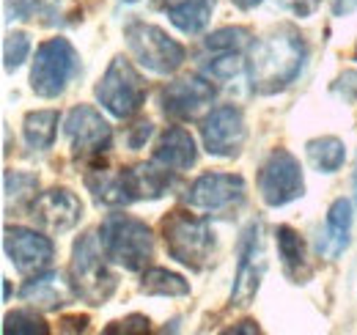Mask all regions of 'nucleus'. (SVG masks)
I'll return each mask as SVG.
<instances>
[{
    "label": "nucleus",
    "mask_w": 357,
    "mask_h": 335,
    "mask_svg": "<svg viewBox=\"0 0 357 335\" xmlns=\"http://www.w3.org/2000/svg\"><path fill=\"white\" fill-rule=\"evenodd\" d=\"M3 333L6 335H47L50 327L47 322H42L36 313L31 311H14V313H6L3 319Z\"/></svg>",
    "instance_id": "nucleus-28"
},
{
    "label": "nucleus",
    "mask_w": 357,
    "mask_h": 335,
    "mask_svg": "<svg viewBox=\"0 0 357 335\" xmlns=\"http://www.w3.org/2000/svg\"><path fill=\"white\" fill-rule=\"evenodd\" d=\"M99 248H96V237L93 234L80 237L75 242V248H72L69 278H72L75 294L80 299H86L89 305H105L113 297L116 286H119V278L110 272V267L105 261L107 255Z\"/></svg>",
    "instance_id": "nucleus-4"
},
{
    "label": "nucleus",
    "mask_w": 357,
    "mask_h": 335,
    "mask_svg": "<svg viewBox=\"0 0 357 335\" xmlns=\"http://www.w3.org/2000/svg\"><path fill=\"white\" fill-rule=\"evenodd\" d=\"M124 39L135 61L154 75H174L184 64V47L157 25L135 20L124 28Z\"/></svg>",
    "instance_id": "nucleus-7"
},
{
    "label": "nucleus",
    "mask_w": 357,
    "mask_h": 335,
    "mask_svg": "<svg viewBox=\"0 0 357 335\" xmlns=\"http://www.w3.org/2000/svg\"><path fill=\"white\" fill-rule=\"evenodd\" d=\"M20 297H22L28 305H33V308L58 311V308L69 305L77 294H75L72 281H63V275H58V272H39V275H33V278L22 286Z\"/></svg>",
    "instance_id": "nucleus-16"
},
{
    "label": "nucleus",
    "mask_w": 357,
    "mask_h": 335,
    "mask_svg": "<svg viewBox=\"0 0 357 335\" xmlns=\"http://www.w3.org/2000/svg\"><path fill=\"white\" fill-rule=\"evenodd\" d=\"M149 330V319L146 316H130L121 322H113L105 333H146Z\"/></svg>",
    "instance_id": "nucleus-32"
},
{
    "label": "nucleus",
    "mask_w": 357,
    "mask_h": 335,
    "mask_svg": "<svg viewBox=\"0 0 357 335\" xmlns=\"http://www.w3.org/2000/svg\"><path fill=\"white\" fill-rule=\"evenodd\" d=\"M28 52H31V36L28 34H22V31L8 34L3 39V66L8 72L17 69V66H22L25 58H28Z\"/></svg>",
    "instance_id": "nucleus-30"
},
{
    "label": "nucleus",
    "mask_w": 357,
    "mask_h": 335,
    "mask_svg": "<svg viewBox=\"0 0 357 335\" xmlns=\"http://www.w3.org/2000/svg\"><path fill=\"white\" fill-rule=\"evenodd\" d=\"M215 85L204 77H181L168 83L160 91V107L165 116L187 121L192 119L204 105H209L215 99Z\"/></svg>",
    "instance_id": "nucleus-15"
},
{
    "label": "nucleus",
    "mask_w": 357,
    "mask_h": 335,
    "mask_svg": "<svg viewBox=\"0 0 357 335\" xmlns=\"http://www.w3.org/2000/svg\"><path fill=\"white\" fill-rule=\"evenodd\" d=\"M264 269H267V258H264V242H261V223H250L239 239L236 275H234V289L228 302L231 308H248L253 302L261 286Z\"/></svg>",
    "instance_id": "nucleus-9"
},
{
    "label": "nucleus",
    "mask_w": 357,
    "mask_h": 335,
    "mask_svg": "<svg viewBox=\"0 0 357 335\" xmlns=\"http://www.w3.org/2000/svg\"><path fill=\"white\" fill-rule=\"evenodd\" d=\"M31 217L39 228L50 234H66L80 223L83 201L66 187H52L31 201Z\"/></svg>",
    "instance_id": "nucleus-14"
},
{
    "label": "nucleus",
    "mask_w": 357,
    "mask_h": 335,
    "mask_svg": "<svg viewBox=\"0 0 357 335\" xmlns=\"http://www.w3.org/2000/svg\"><path fill=\"white\" fill-rule=\"evenodd\" d=\"M99 245L107 261L137 272L154 255V237L151 228L132 214H107L99 225Z\"/></svg>",
    "instance_id": "nucleus-3"
},
{
    "label": "nucleus",
    "mask_w": 357,
    "mask_h": 335,
    "mask_svg": "<svg viewBox=\"0 0 357 335\" xmlns=\"http://www.w3.org/2000/svg\"><path fill=\"white\" fill-rule=\"evenodd\" d=\"M36 184H39V179L31 176V173H22V170H6V176H3L6 204H11V198H14V204L22 201V198H28L31 193H36Z\"/></svg>",
    "instance_id": "nucleus-29"
},
{
    "label": "nucleus",
    "mask_w": 357,
    "mask_h": 335,
    "mask_svg": "<svg viewBox=\"0 0 357 335\" xmlns=\"http://www.w3.org/2000/svg\"><path fill=\"white\" fill-rule=\"evenodd\" d=\"M225 333H259V325H253V322H239L236 327H231V330H225Z\"/></svg>",
    "instance_id": "nucleus-36"
},
{
    "label": "nucleus",
    "mask_w": 357,
    "mask_h": 335,
    "mask_svg": "<svg viewBox=\"0 0 357 335\" xmlns=\"http://www.w3.org/2000/svg\"><path fill=\"white\" fill-rule=\"evenodd\" d=\"M149 137H151V124H149V121H140V124L132 129V135H130V146H132V149H140Z\"/></svg>",
    "instance_id": "nucleus-34"
},
{
    "label": "nucleus",
    "mask_w": 357,
    "mask_h": 335,
    "mask_svg": "<svg viewBox=\"0 0 357 335\" xmlns=\"http://www.w3.org/2000/svg\"><path fill=\"white\" fill-rule=\"evenodd\" d=\"M195 157H198L195 140H192V135L187 129L171 126V129H165L160 135L157 149H154V163H160V165L171 168V170L178 173V170H187V168L195 165Z\"/></svg>",
    "instance_id": "nucleus-19"
},
{
    "label": "nucleus",
    "mask_w": 357,
    "mask_h": 335,
    "mask_svg": "<svg viewBox=\"0 0 357 335\" xmlns=\"http://www.w3.org/2000/svg\"><path fill=\"white\" fill-rule=\"evenodd\" d=\"M96 99L110 116L132 119L146 102V83L132 64L124 55H119L110 61L107 72L96 83Z\"/></svg>",
    "instance_id": "nucleus-6"
},
{
    "label": "nucleus",
    "mask_w": 357,
    "mask_h": 335,
    "mask_svg": "<svg viewBox=\"0 0 357 335\" xmlns=\"http://www.w3.org/2000/svg\"><path fill=\"white\" fill-rule=\"evenodd\" d=\"M187 204L201 211H228L245 201V179L236 173H204L187 190Z\"/></svg>",
    "instance_id": "nucleus-12"
},
{
    "label": "nucleus",
    "mask_w": 357,
    "mask_h": 335,
    "mask_svg": "<svg viewBox=\"0 0 357 335\" xmlns=\"http://www.w3.org/2000/svg\"><path fill=\"white\" fill-rule=\"evenodd\" d=\"M162 242H165V251L168 255L190 267V269H206L212 264V255H215V231L212 225L204 220V217H195L190 211H171L162 225Z\"/></svg>",
    "instance_id": "nucleus-2"
},
{
    "label": "nucleus",
    "mask_w": 357,
    "mask_h": 335,
    "mask_svg": "<svg viewBox=\"0 0 357 335\" xmlns=\"http://www.w3.org/2000/svg\"><path fill=\"white\" fill-rule=\"evenodd\" d=\"M160 163L154 165H135L127 170L130 176V190H132L135 201H157L162 195H168L174 187H176V170L171 168H157Z\"/></svg>",
    "instance_id": "nucleus-20"
},
{
    "label": "nucleus",
    "mask_w": 357,
    "mask_h": 335,
    "mask_svg": "<svg viewBox=\"0 0 357 335\" xmlns=\"http://www.w3.org/2000/svg\"><path fill=\"white\" fill-rule=\"evenodd\" d=\"M242 66H245V61L239 58V52H234V55L212 58V61L206 64V72H209L212 77H218V80H228V77H234Z\"/></svg>",
    "instance_id": "nucleus-31"
},
{
    "label": "nucleus",
    "mask_w": 357,
    "mask_h": 335,
    "mask_svg": "<svg viewBox=\"0 0 357 335\" xmlns=\"http://www.w3.org/2000/svg\"><path fill=\"white\" fill-rule=\"evenodd\" d=\"M86 187L91 190L96 204L105 207H127L132 204L130 176L127 170H110V168H93L86 173Z\"/></svg>",
    "instance_id": "nucleus-18"
},
{
    "label": "nucleus",
    "mask_w": 357,
    "mask_h": 335,
    "mask_svg": "<svg viewBox=\"0 0 357 335\" xmlns=\"http://www.w3.org/2000/svg\"><path fill=\"white\" fill-rule=\"evenodd\" d=\"M305 151H308V160L316 170L321 173H335L341 170L344 160H347V146L344 140L333 137V135H324V137H313L305 143Z\"/></svg>",
    "instance_id": "nucleus-24"
},
{
    "label": "nucleus",
    "mask_w": 357,
    "mask_h": 335,
    "mask_svg": "<svg viewBox=\"0 0 357 335\" xmlns=\"http://www.w3.org/2000/svg\"><path fill=\"white\" fill-rule=\"evenodd\" d=\"M259 193L267 207H286L305 193L300 160L286 149H272L259 168Z\"/></svg>",
    "instance_id": "nucleus-8"
},
{
    "label": "nucleus",
    "mask_w": 357,
    "mask_h": 335,
    "mask_svg": "<svg viewBox=\"0 0 357 335\" xmlns=\"http://www.w3.org/2000/svg\"><path fill=\"white\" fill-rule=\"evenodd\" d=\"M253 44V34L248 28H220L204 39V47L218 55H234Z\"/></svg>",
    "instance_id": "nucleus-26"
},
{
    "label": "nucleus",
    "mask_w": 357,
    "mask_h": 335,
    "mask_svg": "<svg viewBox=\"0 0 357 335\" xmlns=\"http://www.w3.org/2000/svg\"><path fill=\"white\" fill-rule=\"evenodd\" d=\"M308 44L294 25H278L248 47V80L261 96L278 94L294 83L305 66Z\"/></svg>",
    "instance_id": "nucleus-1"
},
{
    "label": "nucleus",
    "mask_w": 357,
    "mask_h": 335,
    "mask_svg": "<svg viewBox=\"0 0 357 335\" xmlns=\"http://www.w3.org/2000/svg\"><path fill=\"white\" fill-rule=\"evenodd\" d=\"M357 8V0H335L333 3V14L335 17H347V14H352Z\"/></svg>",
    "instance_id": "nucleus-35"
},
{
    "label": "nucleus",
    "mask_w": 357,
    "mask_h": 335,
    "mask_svg": "<svg viewBox=\"0 0 357 335\" xmlns=\"http://www.w3.org/2000/svg\"><path fill=\"white\" fill-rule=\"evenodd\" d=\"M80 72V55L69 39H50L36 50L31 69V88L42 99H55Z\"/></svg>",
    "instance_id": "nucleus-5"
},
{
    "label": "nucleus",
    "mask_w": 357,
    "mask_h": 335,
    "mask_svg": "<svg viewBox=\"0 0 357 335\" xmlns=\"http://www.w3.org/2000/svg\"><path fill=\"white\" fill-rule=\"evenodd\" d=\"M355 198H357V170H355Z\"/></svg>",
    "instance_id": "nucleus-39"
},
{
    "label": "nucleus",
    "mask_w": 357,
    "mask_h": 335,
    "mask_svg": "<svg viewBox=\"0 0 357 335\" xmlns=\"http://www.w3.org/2000/svg\"><path fill=\"white\" fill-rule=\"evenodd\" d=\"M58 0H6V20L55 17Z\"/></svg>",
    "instance_id": "nucleus-27"
},
{
    "label": "nucleus",
    "mask_w": 357,
    "mask_h": 335,
    "mask_svg": "<svg viewBox=\"0 0 357 335\" xmlns=\"http://www.w3.org/2000/svg\"><path fill=\"white\" fill-rule=\"evenodd\" d=\"M66 137H69L72 154L80 160L102 157L113 146V129L91 105L72 107V113L66 116Z\"/></svg>",
    "instance_id": "nucleus-10"
},
{
    "label": "nucleus",
    "mask_w": 357,
    "mask_h": 335,
    "mask_svg": "<svg viewBox=\"0 0 357 335\" xmlns=\"http://www.w3.org/2000/svg\"><path fill=\"white\" fill-rule=\"evenodd\" d=\"M236 8H242V11H250V8H256V6H261L264 0H231Z\"/></svg>",
    "instance_id": "nucleus-38"
},
{
    "label": "nucleus",
    "mask_w": 357,
    "mask_h": 335,
    "mask_svg": "<svg viewBox=\"0 0 357 335\" xmlns=\"http://www.w3.org/2000/svg\"><path fill=\"white\" fill-rule=\"evenodd\" d=\"M140 292L149 294V297H187L190 283L176 272H168L162 267H151V269L143 272Z\"/></svg>",
    "instance_id": "nucleus-25"
},
{
    "label": "nucleus",
    "mask_w": 357,
    "mask_h": 335,
    "mask_svg": "<svg viewBox=\"0 0 357 335\" xmlns=\"http://www.w3.org/2000/svg\"><path fill=\"white\" fill-rule=\"evenodd\" d=\"M275 3H278L280 8L297 14V17H311L313 8L319 6V0H275Z\"/></svg>",
    "instance_id": "nucleus-33"
},
{
    "label": "nucleus",
    "mask_w": 357,
    "mask_h": 335,
    "mask_svg": "<svg viewBox=\"0 0 357 335\" xmlns=\"http://www.w3.org/2000/svg\"><path fill=\"white\" fill-rule=\"evenodd\" d=\"M349 242H352V204L347 198H338L327 211V223L319 237V253L335 261L338 255L349 251Z\"/></svg>",
    "instance_id": "nucleus-17"
},
{
    "label": "nucleus",
    "mask_w": 357,
    "mask_h": 335,
    "mask_svg": "<svg viewBox=\"0 0 357 335\" xmlns=\"http://www.w3.org/2000/svg\"><path fill=\"white\" fill-rule=\"evenodd\" d=\"M58 110H33L25 116L22 121V135L25 143L36 151H47L55 143V132H58Z\"/></svg>",
    "instance_id": "nucleus-23"
},
{
    "label": "nucleus",
    "mask_w": 357,
    "mask_h": 335,
    "mask_svg": "<svg viewBox=\"0 0 357 335\" xmlns=\"http://www.w3.org/2000/svg\"><path fill=\"white\" fill-rule=\"evenodd\" d=\"M63 325H66V330H86L89 319H86V316H83V319H63Z\"/></svg>",
    "instance_id": "nucleus-37"
},
{
    "label": "nucleus",
    "mask_w": 357,
    "mask_h": 335,
    "mask_svg": "<svg viewBox=\"0 0 357 335\" xmlns=\"http://www.w3.org/2000/svg\"><path fill=\"white\" fill-rule=\"evenodd\" d=\"M165 11L181 34L192 36V34H201L209 25L212 11H215V0H176Z\"/></svg>",
    "instance_id": "nucleus-22"
},
{
    "label": "nucleus",
    "mask_w": 357,
    "mask_h": 335,
    "mask_svg": "<svg viewBox=\"0 0 357 335\" xmlns=\"http://www.w3.org/2000/svg\"><path fill=\"white\" fill-rule=\"evenodd\" d=\"M278 237V253H280V264H283V272L291 283H308L313 275L311 264H308V255H305V242L303 237L289 228V225H280L275 231Z\"/></svg>",
    "instance_id": "nucleus-21"
},
{
    "label": "nucleus",
    "mask_w": 357,
    "mask_h": 335,
    "mask_svg": "<svg viewBox=\"0 0 357 335\" xmlns=\"http://www.w3.org/2000/svg\"><path fill=\"white\" fill-rule=\"evenodd\" d=\"M3 251L22 275H39L42 269L50 267L55 255V245L50 237H42L39 231H31L22 225H6Z\"/></svg>",
    "instance_id": "nucleus-13"
},
{
    "label": "nucleus",
    "mask_w": 357,
    "mask_h": 335,
    "mask_svg": "<svg viewBox=\"0 0 357 335\" xmlns=\"http://www.w3.org/2000/svg\"><path fill=\"white\" fill-rule=\"evenodd\" d=\"M201 137L204 149L215 157H239L245 140H248V126L245 116L234 105H220L215 107L204 124H201Z\"/></svg>",
    "instance_id": "nucleus-11"
}]
</instances>
